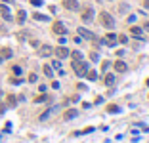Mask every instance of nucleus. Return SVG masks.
Returning <instances> with one entry per match:
<instances>
[{"label": "nucleus", "mask_w": 149, "mask_h": 143, "mask_svg": "<svg viewBox=\"0 0 149 143\" xmlns=\"http://www.w3.org/2000/svg\"><path fill=\"white\" fill-rule=\"evenodd\" d=\"M99 21H101V25H103L105 29H113V27H115V17H113L109 12L99 13Z\"/></svg>", "instance_id": "1"}, {"label": "nucleus", "mask_w": 149, "mask_h": 143, "mask_svg": "<svg viewBox=\"0 0 149 143\" xmlns=\"http://www.w3.org/2000/svg\"><path fill=\"white\" fill-rule=\"evenodd\" d=\"M73 69H75V73H77L78 76H84L86 73H88V65H86L82 59H80V61H73Z\"/></svg>", "instance_id": "2"}, {"label": "nucleus", "mask_w": 149, "mask_h": 143, "mask_svg": "<svg viewBox=\"0 0 149 143\" xmlns=\"http://www.w3.org/2000/svg\"><path fill=\"white\" fill-rule=\"evenodd\" d=\"M52 54H54V48L48 46V44H42V46L38 48V56L40 57H48V56H52Z\"/></svg>", "instance_id": "3"}, {"label": "nucleus", "mask_w": 149, "mask_h": 143, "mask_svg": "<svg viewBox=\"0 0 149 143\" xmlns=\"http://www.w3.org/2000/svg\"><path fill=\"white\" fill-rule=\"evenodd\" d=\"M63 6L67 10H71V12H77L80 8V4H78V0H63Z\"/></svg>", "instance_id": "4"}, {"label": "nucleus", "mask_w": 149, "mask_h": 143, "mask_svg": "<svg viewBox=\"0 0 149 143\" xmlns=\"http://www.w3.org/2000/svg\"><path fill=\"white\" fill-rule=\"evenodd\" d=\"M94 15H96L94 10H92V8H86L84 12H82V21H84V23H90V21H94Z\"/></svg>", "instance_id": "5"}, {"label": "nucleus", "mask_w": 149, "mask_h": 143, "mask_svg": "<svg viewBox=\"0 0 149 143\" xmlns=\"http://www.w3.org/2000/svg\"><path fill=\"white\" fill-rule=\"evenodd\" d=\"M54 54H56L59 59H65V57H69V50H67L65 46H58V48L54 50Z\"/></svg>", "instance_id": "6"}, {"label": "nucleus", "mask_w": 149, "mask_h": 143, "mask_svg": "<svg viewBox=\"0 0 149 143\" xmlns=\"http://www.w3.org/2000/svg\"><path fill=\"white\" fill-rule=\"evenodd\" d=\"M0 15L6 19V21H12V13H10V8L6 4H0Z\"/></svg>", "instance_id": "7"}, {"label": "nucleus", "mask_w": 149, "mask_h": 143, "mask_svg": "<svg viewBox=\"0 0 149 143\" xmlns=\"http://www.w3.org/2000/svg\"><path fill=\"white\" fill-rule=\"evenodd\" d=\"M78 34H80V36L82 38H86V40H94V32H90L88 31V29H84V27H80V29H78Z\"/></svg>", "instance_id": "8"}, {"label": "nucleus", "mask_w": 149, "mask_h": 143, "mask_svg": "<svg viewBox=\"0 0 149 143\" xmlns=\"http://www.w3.org/2000/svg\"><path fill=\"white\" fill-rule=\"evenodd\" d=\"M54 32H56V34H65L67 29H65V25L61 21H56V23H54Z\"/></svg>", "instance_id": "9"}, {"label": "nucleus", "mask_w": 149, "mask_h": 143, "mask_svg": "<svg viewBox=\"0 0 149 143\" xmlns=\"http://www.w3.org/2000/svg\"><path fill=\"white\" fill-rule=\"evenodd\" d=\"M130 34H132V36H136V38H143V29L142 27H130Z\"/></svg>", "instance_id": "10"}, {"label": "nucleus", "mask_w": 149, "mask_h": 143, "mask_svg": "<svg viewBox=\"0 0 149 143\" xmlns=\"http://www.w3.org/2000/svg\"><path fill=\"white\" fill-rule=\"evenodd\" d=\"M126 63L124 61H115V71H117V73H124V71H126Z\"/></svg>", "instance_id": "11"}, {"label": "nucleus", "mask_w": 149, "mask_h": 143, "mask_svg": "<svg viewBox=\"0 0 149 143\" xmlns=\"http://www.w3.org/2000/svg\"><path fill=\"white\" fill-rule=\"evenodd\" d=\"M0 57H2V59H10V57H12V50H10V48H2V50H0Z\"/></svg>", "instance_id": "12"}, {"label": "nucleus", "mask_w": 149, "mask_h": 143, "mask_svg": "<svg viewBox=\"0 0 149 143\" xmlns=\"http://www.w3.org/2000/svg\"><path fill=\"white\" fill-rule=\"evenodd\" d=\"M77 115H78V113L75 111V109H69V111H67V113L63 115V118H65V120H73V118L77 117Z\"/></svg>", "instance_id": "13"}, {"label": "nucleus", "mask_w": 149, "mask_h": 143, "mask_svg": "<svg viewBox=\"0 0 149 143\" xmlns=\"http://www.w3.org/2000/svg\"><path fill=\"white\" fill-rule=\"evenodd\" d=\"M42 71H44L46 76H50V78L54 76V71H52V67H50V65H44V69H42Z\"/></svg>", "instance_id": "14"}, {"label": "nucleus", "mask_w": 149, "mask_h": 143, "mask_svg": "<svg viewBox=\"0 0 149 143\" xmlns=\"http://www.w3.org/2000/svg\"><path fill=\"white\" fill-rule=\"evenodd\" d=\"M25 17H27V13L21 10V12H17V23H23L25 21Z\"/></svg>", "instance_id": "15"}, {"label": "nucleus", "mask_w": 149, "mask_h": 143, "mask_svg": "<svg viewBox=\"0 0 149 143\" xmlns=\"http://www.w3.org/2000/svg\"><path fill=\"white\" fill-rule=\"evenodd\" d=\"M71 56H73V61H80V59H82V54H80V52H73Z\"/></svg>", "instance_id": "16"}, {"label": "nucleus", "mask_w": 149, "mask_h": 143, "mask_svg": "<svg viewBox=\"0 0 149 143\" xmlns=\"http://www.w3.org/2000/svg\"><path fill=\"white\" fill-rule=\"evenodd\" d=\"M113 82H115V76H113V75H107V76H105V84H107V86H111Z\"/></svg>", "instance_id": "17"}, {"label": "nucleus", "mask_w": 149, "mask_h": 143, "mask_svg": "<svg viewBox=\"0 0 149 143\" xmlns=\"http://www.w3.org/2000/svg\"><path fill=\"white\" fill-rule=\"evenodd\" d=\"M34 19H36V21H48V17L42 15V13H34Z\"/></svg>", "instance_id": "18"}, {"label": "nucleus", "mask_w": 149, "mask_h": 143, "mask_svg": "<svg viewBox=\"0 0 149 143\" xmlns=\"http://www.w3.org/2000/svg\"><path fill=\"white\" fill-rule=\"evenodd\" d=\"M88 78H90V80H96V78H97V75L94 73V71H90V73H88Z\"/></svg>", "instance_id": "19"}, {"label": "nucleus", "mask_w": 149, "mask_h": 143, "mask_svg": "<svg viewBox=\"0 0 149 143\" xmlns=\"http://www.w3.org/2000/svg\"><path fill=\"white\" fill-rule=\"evenodd\" d=\"M52 67H54V69H58V71H61V63H59V61H54V63H52Z\"/></svg>", "instance_id": "20"}, {"label": "nucleus", "mask_w": 149, "mask_h": 143, "mask_svg": "<svg viewBox=\"0 0 149 143\" xmlns=\"http://www.w3.org/2000/svg\"><path fill=\"white\" fill-rule=\"evenodd\" d=\"M32 6H42V0H31Z\"/></svg>", "instance_id": "21"}, {"label": "nucleus", "mask_w": 149, "mask_h": 143, "mask_svg": "<svg viewBox=\"0 0 149 143\" xmlns=\"http://www.w3.org/2000/svg\"><path fill=\"white\" fill-rule=\"evenodd\" d=\"M12 71H13V73H15V75H21V67H17V65H15V67H13Z\"/></svg>", "instance_id": "22"}, {"label": "nucleus", "mask_w": 149, "mask_h": 143, "mask_svg": "<svg viewBox=\"0 0 149 143\" xmlns=\"http://www.w3.org/2000/svg\"><path fill=\"white\" fill-rule=\"evenodd\" d=\"M29 82H36V75H29Z\"/></svg>", "instance_id": "23"}, {"label": "nucleus", "mask_w": 149, "mask_h": 143, "mask_svg": "<svg viewBox=\"0 0 149 143\" xmlns=\"http://www.w3.org/2000/svg\"><path fill=\"white\" fill-rule=\"evenodd\" d=\"M119 40H121L123 44H126V42H128V38H126V36H119Z\"/></svg>", "instance_id": "24"}, {"label": "nucleus", "mask_w": 149, "mask_h": 143, "mask_svg": "<svg viewBox=\"0 0 149 143\" xmlns=\"http://www.w3.org/2000/svg\"><path fill=\"white\" fill-rule=\"evenodd\" d=\"M143 31H147V32H149V21L145 23V25H143Z\"/></svg>", "instance_id": "25"}, {"label": "nucleus", "mask_w": 149, "mask_h": 143, "mask_svg": "<svg viewBox=\"0 0 149 143\" xmlns=\"http://www.w3.org/2000/svg\"><path fill=\"white\" fill-rule=\"evenodd\" d=\"M2 113H4V105H0V115H2Z\"/></svg>", "instance_id": "26"}, {"label": "nucleus", "mask_w": 149, "mask_h": 143, "mask_svg": "<svg viewBox=\"0 0 149 143\" xmlns=\"http://www.w3.org/2000/svg\"><path fill=\"white\" fill-rule=\"evenodd\" d=\"M143 4H145V6H147V8H149V0H143Z\"/></svg>", "instance_id": "27"}, {"label": "nucleus", "mask_w": 149, "mask_h": 143, "mask_svg": "<svg viewBox=\"0 0 149 143\" xmlns=\"http://www.w3.org/2000/svg\"><path fill=\"white\" fill-rule=\"evenodd\" d=\"M4 2H8V4H10V2H12V0H4Z\"/></svg>", "instance_id": "28"}, {"label": "nucleus", "mask_w": 149, "mask_h": 143, "mask_svg": "<svg viewBox=\"0 0 149 143\" xmlns=\"http://www.w3.org/2000/svg\"><path fill=\"white\" fill-rule=\"evenodd\" d=\"M2 61H4V59H2V57H0V63H2Z\"/></svg>", "instance_id": "29"}]
</instances>
